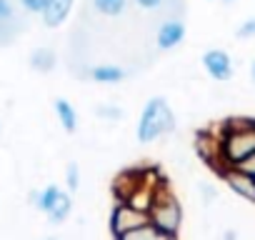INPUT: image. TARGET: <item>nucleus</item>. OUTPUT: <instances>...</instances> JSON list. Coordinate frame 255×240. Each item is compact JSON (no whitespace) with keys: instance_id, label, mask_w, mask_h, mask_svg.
Returning a JSON list of instances; mask_svg holds the SVG:
<instances>
[{"instance_id":"nucleus-1","label":"nucleus","mask_w":255,"mask_h":240,"mask_svg":"<svg viewBox=\"0 0 255 240\" xmlns=\"http://www.w3.org/2000/svg\"><path fill=\"white\" fill-rule=\"evenodd\" d=\"M253 150H255V120L253 118H228L218 130L220 168L235 165Z\"/></svg>"},{"instance_id":"nucleus-2","label":"nucleus","mask_w":255,"mask_h":240,"mask_svg":"<svg viewBox=\"0 0 255 240\" xmlns=\"http://www.w3.org/2000/svg\"><path fill=\"white\" fill-rule=\"evenodd\" d=\"M175 130V115L170 110V105L165 103V98H150L140 113L135 135L140 143H153L160 135H168Z\"/></svg>"},{"instance_id":"nucleus-3","label":"nucleus","mask_w":255,"mask_h":240,"mask_svg":"<svg viewBox=\"0 0 255 240\" xmlns=\"http://www.w3.org/2000/svg\"><path fill=\"white\" fill-rule=\"evenodd\" d=\"M148 223L155 225L158 230L178 238L180 225H183V205H180V200L175 198V193L170 190L168 183H163L155 190V198L148 208Z\"/></svg>"},{"instance_id":"nucleus-4","label":"nucleus","mask_w":255,"mask_h":240,"mask_svg":"<svg viewBox=\"0 0 255 240\" xmlns=\"http://www.w3.org/2000/svg\"><path fill=\"white\" fill-rule=\"evenodd\" d=\"M145 223H148V213L145 210L133 208L130 203L118 200L115 208H113V213H110V235L113 238H120L123 233L135 230V228H140Z\"/></svg>"},{"instance_id":"nucleus-5","label":"nucleus","mask_w":255,"mask_h":240,"mask_svg":"<svg viewBox=\"0 0 255 240\" xmlns=\"http://www.w3.org/2000/svg\"><path fill=\"white\" fill-rule=\"evenodd\" d=\"M218 175L228 183V188H230L235 195H240L243 200H248V203L255 205V178H253V175H245L243 170H238V168H233V165L220 168Z\"/></svg>"},{"instance_id":"nucleus-6","label":"nucleus","mask_w":255,"mask_h":240,"mask_svg":"<svg viewBox=\"0 0 255 240\" xmlns=\"http://www.w3.org/2000/svg\"><path fill=\"white\" fill-rule=\"evenodd\" d=\"M203 68L215 80H230L233 78V60H230V55L225 50H218V48L208 50L203 55Z\"/></svg>"},{"instance_id":"nucleus-7","label":"nucleus","mask_w":255,"mask_h":240,"mask_svg":"<svg viewBox=\"0 0 255 240\" xmlns=\"http://www.w3.org/2000/svg\"><path fill=\"white\" fill-rule=\"evenodd\" d=\"M185 38V23L173 18V20H165L160 28H158V48L160 50H173L183 43Z\"/></svg>"},{"instance_id":"nucleus-8","label":"nucleus","mask_w":255,"mask_h":240,"mask_svg":"<svg viewBox=\"0 0 255 240\" xmlns=\"http://www.w3.org/2000/svg\"><path fill=\"white\" fill-rule=\"evenodd\" d=\"M73 3L75 0H48L45 3V8H43V23L48 25V28H58V25H63L65 23V18L70 15V10H73Z\"/></svg>"},{"instance_id":"nucleus-9","label":"nucleus","mask_w":255,"mask_h":240,"mask_svg":"<svg viewBox=\"0 0 255 240\" xmlns=\"http://www.w3.org/2000/svg\"><path fill=\"white\" fill-rule=\"evenodd\" d=\"M128 78V73L118 65H95L90 68V80L100 83V85H118Z\"/></svg>"},{"instance_id":"nucleus-10","label":"nucleus","mask_w":255,"mask_h":240,"mask_svg":"<svg viewBox=\"0 0 255 240\" xmlns=\"http://www.w3.org/2000/svg\"><path fill=\"white\" fill-rule=\"evenodd\" d=\"M53 108H55L58 123L63 125V130H65V133H75V130H78V113H75V108H73L65 98H58V100L53 103Z\"/></svg>"},{"instance_id":"nucleus-11","label":"nucleus","mask_w":255,"mask_h":240,"mask_svg":"<svg viewBox=\"0 0 255 240\" xmlns=\"http://www.w3.org/2000/svg\"><path fill=\"white\" fill-rule=\"evenodd\" d=\"M115 240H175V238L168 235V233H163V230H158L155 225L145 223V225H140V228H135V230L123 233V235L115 238Z\"/></svg>"},{"instance_id":"nucleus-12","label":"nucleus","mask_w":255,"mask_h":240,"mask_svg":"<svg viewBox=\"0 0 255 240\" xmlns=\"http://www.w3.org/2000/svg\"><path fill=\"white\" fill-rule=\"evenodd\" d=\"M55 65H58V55H55L53 48H35L30 53V68L33 70L50 73V70H55Z\"/></svg>"},{"instance_id":"nucleus-13","label":"nucleus","mask_w":255,"mask_h":240,"mask_svg":"<svg viewBox=\"0 0 255 240\" xmlns=\"http://www.w3.org/2000/svg\"><path fill=\"white\" fill-rule=\"evenodd\" d=\"M70 210H73V200H70V195H68V193H63V190H60L58 200H55V203H53V208L48 210V218H50V223H53V225H60V223H65V218L70 215Z\"/></svg>"},{"instance_id":"nucleus-14","label":"nucleus","mask_w":255,"mask_h":240,"mask_svg":"<svg viewBox=\"0 0 255 240\" xmlns=\"http://www.w3.org/2000/svg\"><path fill=\"white\" fill-rule=\"evenodd\" d=\"M58 195H60V188H58V185H48V188H43L40 193H30V203L48 215V210L53 208V203L58 200Z\"/></svg>"},{"instance_id":"nucleus-15","label":"nucleus","mask_w":255,"mask_h":240,"mask_svg":"<svg viewBox=\"0 0 255 240\" xmlns=\"http://www.w3.org/2000/svg\"><path fill=\"white\" fill-rule=\"evenodd\" d=\"M93 5H95L98 13H103L108 18H115V15H120L125 10L128 0H93Z\"/></svg>"},{"instance_id":"nucleus-16","label":"nucleus","mask_w":255,"mask_h":240,"mask_svg":"<svg viewBox=\"0 0 255 240\" xmlns=\"http://www.w3.org/2000/svg\"><path fill=\"white\" fill-rule=\"evenodd\" d=\"M65 183H68V190L75 193L80 188V170H78V163H68L65 168Z\"/></svg>"},{"instance_id":"nucleus-17","label":"nucleus","mask_w":255,"mask_h":240,"mask_svg":"<svg viewBox=\"0 0 255 240\" xmlns=\"http://www.w3.org/2000/svg\"><path fill=\"white\" fill-rule=\"evenodd\" d=\"M233 168H238V170H243L245 175H253V178H255V150H253V153H248L243 160H238Z\"/></svg>"},{"instance_id":"nucleus-18","label":"nucleus","mask_w":255,"mask_h":240,"mask_svg":"<svg viewBox=\"0 0 255 240\" xmlns=\"http://www.w3.org/2000/svg\"><path fill=\"white\" fill-rule=\"evenodd\" d=\"M45 3H48V0H20V5H23V10H25V13H33V15L43 13Z\"/></svg>"},{"instance_id":"nucleus-19","label":"nucleus","mask_w":255,"mask_h":240,"mask_svg":"<svg viewBox=\"0 0 255 240\" xmlns=\"http://www.w3.org/2000/svg\"><path fill=\"white\" fill-rule=\"evenodd\" d=\"M98 115L110 118V120H120V118H123V110H120V108H110V105H100V108H98Z\"/></svg>"},{"instance_id":"nucleus-20","label":"nucleus","mask_w":255,"mask_h":240,"mask_svg":"<svg viewBox=\"0 0 255 240\" xmlns=\"http://www.w3.org/2000/svg\"><path fill=\"white\" fill-rule=\"evenodd\" d=\"M255 35V18L245 20L240 28H238V38H253Z\"/></svg>"},{"instance_id":"nucleus-21","label":"nucleus","mask_w":255,"mask_h":240,"mask_svg":"<svg viewBox=\"0 0 255 240\" xmlns=\"http://www.w3.org/2000/svg\"><path fill=\"white\" fill-rule=\"evenodd\" d=\"M13 18V5H10V0H0V25L8 23Z\"/></svg>"},{"instance_id":"nucleus-22","label":"nucleus","mask_w":255,"mask_h":240,"mask_svg":"<svg viewBox=\"0 0 255 240\" xmlns=\"http://www.w3.org/2000/svg\"><path fill=\"white\" fill-rule=\"evenodd\" d=\"M135 3H138L140 8H145V10H155V8L163 5V0H135Z\"/></svg>"},{"instance_id":"nucleus-23","label":"nucleus","mask_w":255,"mask_h":240,"mask_svg":"<svg viewBox=\"0 0 255 240\" xmlns=\"http://www.w3.org/2000/svg\"><path fill=\"white\" fill-rule=\"evenodd\" d=\"M225 240H235V233H233V230H228V233H225Z\"/></svg>"},{"instance_id":"nucleus-24","label":"nucleus","mask_w":255,"mask_h":240,"mask_svg":"<svg viewBox=\"0 0 255 240\" xmlns=\"http://www.w3.org/2000/svg\"><path fill=\"white\" fill-rule=\"evenodd\" d=\"M253 80H255V60H253Z\"/></svg>"},{"instance_id":"nucleus-25","label":"nucleus","mask_w":255,"mask_h":240,"mask_svg":"<svg viewBox=\"0 0 255 240\" xmlns=\"http://www.w3.org/2000/svg\"><path fill=\"white\" fill-rule=\"evenodd\" d=\"M223 3H235V0H223Z\"/></svg>"},{"instance_id":"nucleus-26","label":"nucleus","mask_w":255,"mask_h":240,"mask_svg":"<svg viewBox=\"0 0 255 240\" xmlns=\"http://www.w3.org/2000/svg\"><path fill=\"white\" fill-rule=\"evenodd\" d=\"M45 240H58V238H45Z\"/></svg>"},{"instance_id":"nucleus-27","label":"nucleus","mask_w":255,"mask_h":240,"mask_svg":"<svg viewBox=\"0 0 255 240\" xmlns=\"http://www.w3.org/2000/svg\"><path fill=\"white\" fill-rule=\"evenodd\" d=\"M0 130H3V125H0Z\"/></svg>"}]
</instances>
